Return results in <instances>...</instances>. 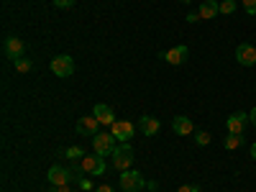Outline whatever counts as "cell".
I'll list each match as a JSON object with an SVG mask.
<instances>
[{
  "mask_svg": "<svg viewBox=\"0 0 256 192\" xmlns=\"http://www.w3.org/2000/svg\"><path fill=\"white\" fill-rule=\"evenodd\" d=\"M46 180H49L52 184H70V182H74V180H77V172H74L72 166H62V164H54V166L49 169Z\"/></svg>",
  "mask_w": 256,
  "mask_h": 192,
  "instance_id": "277c9868",
  "label": "cell"
},
{
  "mask_svg": "<svg viewBox=\"0 0 256 192\" xmlns=\"http://www.w3.org/2000/svg\"><path fill=\"white\" fill-rule=\"evenodd\" d=\"M236 10H238L236 0H223V3H220V13L223 16H230V13H236Z\"/></svg>",
  "mask_w": 256,
  "mask_h": 192,
  "instance_id": "ffe728a7",
  "label": "cell"
},
{
  "mask_svg": "<svg viewBox=\"0 0 256 192\" xmlns=\"http://www.w3.org/2000/svg\"><path fill=\"white\" fill-rule=\"evenodd\" d=\"M72 6H74V0H54V8H59V10H67Z\"/></svg>",
  "mask_w": 256,
  "mask_h": 192,
  "instance_id": "cb8c5ba5",
  "label": "cell"
},
{
  "mask_svg": "<svg viewBox=\"0 0 256 192\" xmlns=\"http://www.w3.org/2000/svg\"><path fill=\"white\" fill-rule=\"evenodd\" d=\"M200 18H205V20H210V18H216V16H220V3L218 0H202L200 3Z\"/></svg>",
  "mask_w": 256,
  "mask_h": 192,
  "instance_id": "2e32d148",
  "label": "cell"
},
{
  "mask_svg": "<svg viewBox=\"0 0 256 192\" xmlns=\"http://www.w3.org/2000/svg\"><path fill=\"white\" fill-rule=\"evenodd\" d=\"M110 159H113L110 164H113L116 172H126V169H131V164H134V148H131V144H118Z\"/></svg>",
  "mask_w": 256,
  "mask_h": 192,
  "instance_id": "7a4b0ae2",
  "label": "cell"
},
{
  "mask_svg": "<svg viewBox=\"0 0 256 192\" xmlns=\"http://www.w3.org/2000/svg\"><path fill=\"white\" fill-rule=\"evenodd\" d=\"M159 128H162V123H159V118H154V116H141V118H138V131H141L146 138L156 136Z\"/></svg>",
  "mask_w": 256,
  "mask_h": 192,
  "instance_id": "4fadbf2b",
  "label": "cell"
},
{
  "mask_svg": "<svg viewBox=\"0 0 256 192\" xmlns=\"http://www.w3.org/2000/svg\"><path fill=\"white\" fill-rule=\"evenodd\" d=\"M64 156H67L70 162H80L82 156H84V148L77 144V146H67V148H64Z\"/></svg>",
  "mask_w": 256,
  "mask_h": 192,
  "instance_id": "d6986e66",
  "label": "cell"
},
{
  "mask_svg": "<svg viewBox=\"0 0 256 192\" xmlns=\"http://www.w3.org/2000/svg\"><path fill=\"white\" fill-rule=\"evenodd\" d=\"M46 192H74V190H72L70 184H52Z\"/></svg>",
  "mask_w": 256,
  "mask_h": 192,
  "instance_id": "d4e9b609",
  "label": "cell"
},
{
  "mask_svg": "<svg viewBox=\"0 0 256 192\" xmlns=\"http://www.w3.org/2000/svg\"><path fill=\"white\" fill-rule=\"evenodd\" d=\"M248 123H251V120H248V113H230V116L226 118L228 134H241V136H244V131H246Z\"/></svg>",
  "mask_w": 256,
  "mask_h": 192,
  "instance_id": "7c38bea8",
  "label": "cell"
},
{
  "mask_svg": "<svg viewBox=\"0 0 256 192\" xmlns=\"http://www.w3.org/2000/svg\"><path fill=\"white\" fill-rule=\"evenodd\" d=\"M172 131L177 136H190L192 131H195V123H192V118H187V116H177L172 120Z\"/></svg>",
  "mask_w": 256,
  "mask_h": 192,
  "instance_id": "9a60e30c",
  "label": "cell"
},
{
  "mask_svg": "<svg viewBox=\"0 0 256 192\" xmlns=\"http://www.w3.org/2000/svg\"><path fill=\"white\" fill-rule=\"evenodd\" d=\"M72 169L77 172V180L80 177H100V174H105L108 164H105V159L100 154H92V156H82L80 162H72Z\"/></svg>",
  "mask_w": 256,
  "mask_h": 192,
  "instance_id": "6da1fadb",
  "label": "cell"
},
{
  "mask_svg": "<svg viewBox=\"0 0 256 192\" xmlns=\"http://www.w3.org/2000/svg\"><path fill=\"white\" fill-rule=\"evenodd\" d=\"M248 120H251V126L256 128V108H251V113H248Z\"/></svg>",
  "mask_w": 256,
  "mask_h": 192,
  "instance_id": "f1b7e54d",
  "label": "cell"
},
{
  "mask_svg": "<svg viewBox=\"0 0 256 192\" xmlns=\"http://www.w3.org/2000/svg\"><path fill=\"white\" fill-rule=\"evenodd\" d=\"M248 154H251V159H254V162H256V141H254V144H251V148H248Z\"/></svg>",
  "mask_w": 256,
  "mask_h": 192,
  "instance_id": "f546056e",
  "label": "cell"
},
{
  "mask_svg": "<svg viewBox=\"0 0 256 192\" xmlns=\"http://www.w3.org/2000/svg\"><path fill=\"white\" fill-rule=\"evenodd\" d=\"M77 187H80V190H84V192H95L92 182H90V180H84V177H80V180H77Z\"/></svg>",
  "mask_w": 256,
  "mask_h": 192,
  "instance_id": "603a6c76",
  "label": "cell"
},
{
  "mask_svg": "<svg viewBox=\"0 0 256 192\" xmlns=\"http://www.w3.org/2000/svg\"><path fill=\"white\" fill-rule=\"evenodd\" d=\"M13 64H16V72H20V74H28L34 70V59H28V56H20Z\"/></svg>",
  "mask_w": 256,
  "mask_h": 192,
  "instance_id": "ac0fdd59",
  "label": "cell"
},
{
  "mask_svg": "<svg viewBox=\"0 0 256 192\" xmlns=\"http://www.w3.org/2000/svg\"><path fill=\"white\" fill-rule=\"evenodd\" d=\"M95 192H116L110 184H100V187H95Z\"/></svg>",
  "mask_w": 256,
  "mask_h": 192,
  "instance_id": "83f0119b",
  "label": "cell"
},
{
  "mask_svg": "<svg viewBox=\"0 0 256 192\" xmlns=\"http://www.w3.org/2000/svg\"><path fill=\"white\" fill-rule=\"evenodd\" d=\"M182 3H192V0H182Z\"/></svg>",
  "mask_w": 256,
  "mask_h": 192,
  "instance_id": "4dcf8cb0",
  "label": "cell"
},
{
  "mask_svg": "<svg viewBox=\"0 0 256 192\" xmlns=\"http://www.w3.org/2000/svg\"><path fill=\"white\" fill-rule=\"evenodd\" d=\"M210 141H212V136H210L208 131H198V134H195V144H198V146H208Z\"/></svg>",
  "mask_w": 256,
  "mask_h": 192,
  "instance_id": "44dd1931",
  "label": "cell"
},
{
  "mask_svg": "<svg viewBox=\"0 0 256 192\" xmlns=\"http://www.w3.org/2000/svg\"><path fill=\"white\" fill-rule=\"evenodd\" d=\"M195 20H200V13H198V10L187 13V24H195Z\"/></svg>",
  "mask_w": 256,
  "mask_h": 192,
  "instance_id": "4316f807",
  "label": "cell"
},
{
  "mask_svg": "<svg viewBox=\"0 0 256 192\" xmlns=\"http://www.w3.org/2000/svg\"><path fill=\"white\" fill-rule=\"evenodd\" d=\"M187 56H190V49H187L184 44L172 46V49H166V52L162 54V59H164L166 64H172V67H180V64H184V62H187Z\"/></svg>",
  "mask_w": 256,
  "mask_h": 192,
  "instance_id": "30bf717a",
  "label": "cell"
},
{
  "mask_svg": "<svg viewBox=\"0 0 256 192\" xmlns=\"http://www.w3.org/2000/svg\"><path fill=\"white\" fill-rule=\"evenodd\" d=\"M236 62L241 64V67H254L256 64V46L254 44H238L236 46Z\"/></svg>",
  "mask_w": 256,
  "mask_h": 192,
  "instance_id": "8fae6325",
  "label": "cell"
},
{
  "mask_svg": "<svg viewBox=\"0 0 256 192\" xmlns=\"http://www.w3.org/2000/svg\"><path fill=\"white\" fill-rule=\"evenodd\" d=\"M118 187L123 192H141V187H146V180L141 177L138 169H126L118 177Z\"/></svg>",
  "mask_w": 256,
  "mask_h": 192,
  "instance_id": "3957f363",
  "label": "cell"
},
{
  "mask_svg": "<svg viewBox=\"0 0 256 192\" xmlns=\"http://www.w3.org/2000/svg\"><path fill=\"white\" fill-rule=\"evenodd\" d=\"M223 146L228 148V152H233V148L244 146V136H241V134H228V136L223 138Z\"/></svg>",
  "mask_w": 256,
  "mask_h": 192,
  "instance_id": "e0dca14e",
  "label": "cell"
},
{
  "mask_svg": "<svg viewBox=\"0 0 256 192\" xmlns=\"http://www.w3.org/2000/svg\"><path fill=\"white\" fill-rule=\"evenodd\" d=\"M241 8H244L248 16H256V0H241Z\"/></svg>",
  "mask_w": 256,
  "mask_h": 192,
  "instance_id": "7402d4cb",
  "label": "cell"
},
{
  "mask_svg": "<svg viewBox=\"0 0 256 192\" xmlns=\"http://www.w3.org/2000/svg\"><path fill=\"white\" fill-rule=\"evenodd\" d=\"M98 126H102L95 116H82V118H77V134L80 136H90V138H95L100 131H98Z\"/></svg>",
  "mask_w": 256,
  "mask_h": 192,
  "instance_id": "9c48e42d",
  "label": "cell"
},
{
  "mask_svg": "<svg viewBox=\"0 0 256 192\" xmlns=\"http://www.w3.org/2000/svg\"><path fill=\"white\" fill-rule=\"evenodd\" d=\"M177 192H200V184H182Z\"/></svg>",
  "mask_w": 256,
  "mask_h": 192,
  "instance_id": "484cf974",
  "label": "cell"
},
{
  "mask_svg": "<svg viewBox=\"0 0 256 192\" xmlns=\"http://www.w3.org/2000/svg\"><path fill=\"white\" fill-rule=\"evenodd\" d=\"M24 52H26V44H24V38H18V36H8L6 41H3V54L8 56V59H20L24 56Z\"/></svg>",
  "mask_w": 256,
  "mask_h": 192,
  "instance_id": "ba28073f",
  "label": "cell"
},
{
  "mask_svg": "<svg viewBox=\"0 0 256 192\" xmlns=\"http://www.w3.org/2000/svg\"><path fill=\"white\" fill-rule=\"evenodd\" d=\"M118 138L113 136V134H98L95 138H92V146H95V154H100L102 159L105 156H113V152H116V144Z\"/></svg>",
  "mask_w": 256,
  "mask_h": 192,
  "instance_id": "8992f818",
  "label": "cell"
},
{
  "mask_svg": "<svg viewBox=\"0 0 256 192\" xmlns=\"http://www.w3.org/2000/svg\"><path fill=\"white\" fill-rule=\"evenodd\" d=\"M110 134L118 138V144H128L131 138H136V126L131 120H116L110 126Z\"/></svg>",
  "mask_w": 256,
  "mask_h": 192,
  "instance_id": "52a82bcc",
  "label": "cell"
},
{
  "mask_svg": "<svg viewBox=\"0 0 256 192\" xmlns=\"http://www.w3.org/2000/svg\"><path fill=\"white\" fill-rule=\"evenodd\" d=\"M92 116H95L102 126H113V123H116V113H113V108H110V105H105V102H98V105H95Z\"/></svg>",
  "mask_w": 256,
  "mask_h": 192,
  "instance_id": "5bb4252c",
  "label": "cell"
},
{
  "mask_svg": "<svg viewBox=\"0 0 256 192\" xmlns=\"http://www.w3.org/2000/svg\"><path fill=\"white\" fill-rule=\"evenodd\" d=\"M49 67H52V72L56 74V77H72L74 74V59L70 56V54H59V56H54L52 59V64H49Z\"/></svg>",
  "mask_w": 256,
  "mask_h": 192,
  "instance_id": "5b68a950",
  "label": "cell"
}]
</instances>
